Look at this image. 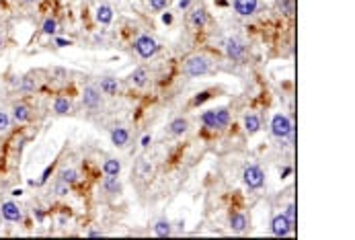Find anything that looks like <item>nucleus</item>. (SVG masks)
Wrapping results in <instances>:
<instances>
[{"label": "nucleus", "instance_id": "nucleus-1", "mask_svg": "<svg viewBox=\"0 0 355 240\" xmlns=\"http://www.w3.org/2000/svg\"><path fill=\"white\" fill-rule=\"evenodd\" d=\"M271 133L275 135L277 140H285L294 133V125L290 121V117L283 115V113H275L271 119Z\"/></svg>", "mask_w": 355, "mask_h": 240}, {"label": "nucleus", "instance_id": "nucleus-2", "mask_svg": "<svg viewBox=\"0 0 355 240\" xmlns=\"http://www.w3.org/2000/svg\"><path fill=\"white\" fill-rule=\"evenodd\" d=\"M183 70H185L187 76H193V78L204 76V74L210 72V60L206 56H191L187 62H185Z\"/></svg>", "mask_w": 355, "mask_h": 240}, {"label": "nucleus", "instance_id": "nucleus-3", "mask_svg": "<svg viewBox=\"0 0 355 240\" xmlns=\"http://www.w3.org/2000/svg\"><path fill=\"white\" fill-rule=\"evenodd\" d=\"M133 49L138 51V56L144 58V60H150L152 56H156V51L160 49L158 41L154 37H150V35H140L136 39V43H133Z\"/></svg>", "mask_w": 355, "mask_h": 240}, {"label": "nucleus", "instance_id": "nucleus-4", "mask_svg": "<svg viewBox=\"0 0 355 240\" xmlns=\"http://www.w3.org/2000/svg\"><path fill=\"white\" fill-rule=\"evenodd\" d=\"M242 181L248 189H261V187L265 185V173L257 164H248L242 170Z\"/></svg>", "mask_w": 355, "mask_h": 240}, {"label": "nucleus", "instance_id": "nucleus-5", "mask_svg": "<svg viewBox=\"0 0 355 240\" xmlns=\"http://www.w3.org/2000/svg\"><path fill=\"white\" fill-rule=\"evenodd\" d=\"M294 230V226L290 224V220H287L283 214H279V216H275L273 220H271V232H273V236H279V238H283V236H287Z\"/></svg>", "mask_w": 355, "mask_h": 240}, {"label": "nucleus", "instance_id": "nucleus-6", "mask_svg": "<svg viewBox=\"0 0 355 240\" xmlns=\"http://www.w3.org/2000/svg\"><path fill=\"white\" fill-rule=\"evenodd\" d=\"M244 43L240 41V39H236V37H230L228 41H226V54H228V58L230 60H234V62H240L242 58H244Z\"/></svg>", "mask_w": 355, "mask_h": 240}, {"label": "nucleus", "instance_id": "nucleus-7", "mask_svg": "<svg viewBox=\"0 0 355 240\" xmlns=\"http://www.w3.org/2000/svg\"><path fill=\"white\" fill-rule=\"evenodd\" d=\"M0 214L6 222H21L23 220V212L14 201H4L2 208H0Z\"/></svg>", "mask_w": 355, "mask_h": 240}, {"label": "nucleus", "instance_id": "nucleus-8", "mask_svg": "<svg viewBox=\"0 0 355 240\" xmlns=\"http://www.w3.org/2000/svg\"><path fill=\"white\" fill-rule=\"evenodd\" d=\"M82 103L87 109H93V111L99 109L101 107V91L95 87H87L82 93Z\"/></svg>", "mask_w": 355, "mask_h": 240}, {"label": "nucleus", "instance_id": "nucleus-9", "mask_svg": "<svg viewBox=\"0 0 355 240\" xmlns=\"http://www.w3.org/2000/svg\"><path fill=\"white\" fill-rule=\"evenodd\" d=\"M259 0H234V10L240 16H250L257 12Z\"/></svg>", "mask_w": 355, "mask_h": 240}, {"label": "nucleus", "instance_id": "nucleus-10", "mask_svg": "<svg viewBox=\"0 0 355 240\" xmlns=\"http://www.w3.org/2000/svg\"><path fill=\"white\" fill-rule=\"evenodd\" d=\"M10 119L16 123H27L31 119V109L25 105V103H16L12 107V113H10Z\"/></svg>", "mask_w": 355, "mask_h": 240}, {"label": "nucleus", "instance_id": "nucleus-11", "mask_svg": "<svg viewBox=\"0 0 355 240\" xmlns=\"http://www.w3.org/2000/svg\"><path fill=\"white\" fill-rule=\"evenodd\" d=\"M187 129H189V121L185 117H177V119H173V121L168 123V133L175 135V138H179V135H183V133H187Z\"/></svg>", "mask_w": 355, "mask_h": 240}, {"label": "nucleus", "instance_id": "nucleus-12", "mask_svg": "<svg viewBox=\"0 0 355 240\" xmlns=\"http://www.w3.org/2000/svg\"><path fill=\"white\" fill-rule=\"evenodd\" d=\"M129 142V131L125 127H113L111 129V144L117 148H123Z\"/></svg>", "mask_w": 355, "mask_h": 240}, {"label": "nucleus", "instance_id": "nucleus-13", "mask_svg": "<svg viewBox=\"0 0 355 240\" xmlns=\"http://www.w3.org/2000/svg\"><path fill=\"white\" fill-rule=\"evenodd\" d=\"M208 23V12H206V8H193L191 12H189V25L191 27H195V29H201Z\"/></svg>", "mask_w": 355, "mask_h": 240}, {"label": "nucleus", "instance_id": "nucleus-14", "mask_svg": "<svg viewBox=\"0 0 355 240\" xmlns=\"http://www.w3.org/2000/svg\"><path fill=\"white\" fill-rule=\"evenodd\" d=\"M228 224H230V228H232L234 232H244V230L248 228V218H246L244 214H240V212H236V214L230 216Z\"/></svg>", "mask_w": 355, "mask_h": 240}, {"label": "nucleus", "instance_id": "nucleus-15", "mask_svg": "<svg viewBox=\"0 0 355 240\" xmlns=\"http://www.w3.org/2000/svg\"><path fill=\"white\" fill-rule=\"evenodd\" d=\"M99 91L103 93V95H107V97H113V95H117V91H119V82H117V78L107 76V78L101 80Z\"/></svg>", "mask_w": 355, "mask_h": 240}, {"label": "nucleus", "instance_id": "nucleus-16", "mask_svg": "<svg viewBox=\"0 0 355 240\" xmlns=\"http://www.w3.org/2000/svg\"><path fill=\"white\" fill-rule=\"evenodd\" d=\"M148 78H150V72L146 70V68H136V70L131 72V76H129V82L133 84V87L142 89V87L148 84Z\"/></svg>", "mask_w": 355, "mask_h": 240}, {"label": "nucleus", "instance_id": "nucleus-17", "mask_svg": "<svg viewBox=\"0 0 355 240\" xmlns=\"http://www.w3.org/2000/svg\"><path fill=\"white\" fill-rule=\"evenodd\" d=\"M242 123H244V129H246V133H248V135L257 133V131L261 129V119H259V115H255V113H248V115H244Z\"/></svg>", "mask_w": 355, "mask_h": 240}, {"label": "nucleus", "instance_id": "nucleus-18", "mask_svg": "<svg viewBox=\"0 0 355 240\" xmlns=\"http://www.w3.org/2000/svg\"><path fill=\"white\" fill-rule=\"evenodd\" d=\"M97 21L101 25H111V21H113V8L109 4H99L97 6Z\"/></svg>", "mask_w": 355, "mask_h": 240}, {"label": "nucleus", "instance_id": "nucleus-19", "mask_svg": "<svg viewBox=\"0 0 355 240\" xmlns=\"http://www.w3.org/2000/svg\"><path fill=\"white\" fill-rule=\"evenodd\" d=\"M103 173L107 177H119L121 173V162L117 160V158H107L105 164H103Z\"/></svg>", "mask_w": 355, "mask_h": 240}, {"label": "nucleus", "instance_id": "nucleus-20", "mask_svg": "<svg viewBox=\"0 0 355 240\" xmlns=\"http://www.w3.org/2000/svg\"><path fill=\"white\" fill-rule=\"evenodd\" d=\"M103 189L109 193V195H119L121 193V183H119V179L117 177H107L105 181H103Z\"/></svg>", "mask_w": 355, "mask_h": 240}, {"label": "nucleus", "instance_id": "nucleus-21", "mask_svg": "<svg viewBox=\"0 0 355 240\" xmlns=\"http://www.w3.org/2000/svg\"><path fill=\"white\" fill-rule=\"evenodd\" d=\"M54 111H56L58 115H66V113H70V111H72V103H70V99H66V97H58V99L54 101Z\"/></svg>", "mask_w": 355, "mask_h": 240}, {"label": "nucleus", "instance_id": "nucleus-22", "mask_svg": "<svg viewBox=\"0 0 355 240\" xmlns=\"http://www.w3.org/2000/svg\"><path fill=\"white\" fill-rule=\"evenodd\" d=\"M171 232H173V228H171V222L168 220H158L156 224H154V234L156 236H160V238H166V236H171Z\"/></svg>", "mask_w": 355, "mask_h": 240}, {"label": "nucleus", "instance_id": "nucleus-23", "mask_svg": "<svg viewBox=\"0 0 355 240\" xmlns=\"http://www.w3.org/2000/svg\"><path fill=\"white\" fill-rule=\"evenodd\" d=\"M78 173L74 168H64L62 173H60V181H64V183H68V185H74V183H78Z\"/></svg>", "mask_w": 355, "mask_h": 240}, {"label": "nucleus", "instance_id": "nucleus-24", "mask_svg": "<svg viewBox=\"0 0 355 240\" xmlns=\"http://www.w3.org/2000/svg\"><path fill=\"white\" fill-rule=\"evenodd\" d=\"M228 123H230V113H228V109H218V111H216V125H218V129L226 127Z\"/></svg>", "mask_w": 355, "mask_h": 240}, {"label": "nucleus", "instance_id": "nucleus-25", "mask_svg": "<svg viewBox=\"0 0 355 240\" xmlns=\"http://www.w3.org/2000/svg\"><path fill=\"white\" fill-rule=\"evenodd\" d=\"M41 31H43V35H56V33H58V21L49 16V19H45V21H43Z\"/></svg>", "mask_w": 355, "mask_h": 240}, {"label": "nucleus", "instance_id": "nucleus-26", "mask_svg": "<svg viewBox=\"0 0 355 240\" xmlns=\"http://www.w3.org/2000/svg\"><path fill=\"white\" fill-rule=\"evenodd\" d=\"M201 123H204L206 127H210V129H218V125H216V111H206V113H201Z\"/></svg>", "mask_w": 355, "mask_h": 240}, {"label": "nucleus", "instance_id": "nucleus-27", "mask_svg": "<svg viewBox=\"0 0 355 240\" xmlns=\"http://www.w3.org/2000/svg\"><path fill=\"white\" fill-rule=\"evenodd\" d=\"M35 87H37V80L33 78V76H25V78H21V91L31 93V91H35Z\"/></svg>", "mask_w": 355, "mask_h": 240}, {"label": "nucleus", "instance_id": "nucleus-28", "mask_svg": "<svg viewBox=\"0 0 355 240\" xmlns=\"http://www.w3.org/2000/svg\"><path fill=\"white\" fill-rule=\"evenodd\" d=\"M168 2H171V0H148V4H150V8H152V10H156V12H160V10H164V8L168 6Z\"/></svg>", "mask_w": 355, "mask_h": 240}, {"label": "nucleus", "instance_id": "nucleus-29", "mask_svg": "<svg viewBox=\"0 0 355 240\" xmlns=\"http://www.w3.org/2000/svg\"><path fill=\"white\" fill-rule=\"evenodd\" d=\"M10 127V115L6 111H0V133H4Z\"/></svg>", "mask_w": 355, "mask_h": 240}, {"label": "nucleus", "instance_id": "nucleus-30", "mask_svg": "<svg viewBox=\"0 0 355 240\" xmlns=\"http://www.w3.org/2000/svg\"><path fill=\"white\" fill-rule=\"evenodd\" d=\"M152 175V164L150 160H140V177L142 179H148Z\"/></svg>", "mask_w": 355, "mask_h": 240}, {"label": "nucleus", "instance_id": "nucleus-31", "mask_svg": "<svg viewBox=\"0 0 355 240\" xmlns=\"http://www.w3.org/2000/svg\"><path fill=\"white\" fill-rule=\"evenodd\" d=\"M287 220H290V224L292 226H296V205L294 203H290V205H287V208H285V214H283Z\"/></svg>", "mask_w": 355, "mask_h": 240}, {"label": "nucleus", "instance_id": "nucleus-32", "mask_svg": "<svg viewBox=\"0 0 355 240\" xmlns=\"http://www.w3.org/2000/svg\"><path fill=\"white\" fill-rule=\"evenodd\" d=\"M277 6L281 8V12H285V14H292V2L290 0H277Z\"/></svg>", "mask_w": 355, "mask_h": 240}, {"label": "nucleus", "instance_id": "nucleus-33", "mask_svg": "<svg viewBox=\"0 0 355 240\" xmlns=\"http://www.w3.org/2000/svg\"><path fill=\"white\" fill-rule=\"evenodd\" d=\"M210 97H212V95H210L208 91H206V93H199V95L193 99V105H195V107H197V105H201V103H206Z\"/></svg>", "mask_w": 355, "mask_h": 240}, {"label": "nucleus", "instance_id": "nucleus-34", "mask_svg": "<svg viewBox=\"0 0 355 240\" xmlns=\"http://www.w3.org/2000/svg\"><path fill=\"white\" fill-rule=\"evenodd\" d=\"M68 187H70L68 183H64V181H60V183L56 185V193H58V195H68Z\"/></svg>", "mask_w": 355, "mask_h": 240}, {"label": "nucleus", "instance_id": "nucleus-35", "mask_svg": "<svg viewBox=\"0 0 355 240\" xmlns=\"http://www.w3.org/2000/svg\"><path fill=\"white\" fill-rule=\"evenodd\" d=\"M49 175H52V166H47V168L43 170V175H41V179H39V183H37V185H43V183L49 179Z\"/></svg>", "mask_w": 355, "mask_h": 240}, {"label": "nucleus", "instance_id": "nucleus-36", "mask_svg": "<svg viewBox=\"0 0 355 240\" xmlns=\"http://www.w3.org/2000/svg\"><path fill=\"white\" fill-rule=\"evenodd\" d=\"M191 2H193V0H179V8L181 10H187L191 6Z\"/></svg>", "mask_w": 355, "mask_h": 240}, {"label": "nucleus", "instance_id": "nucleus-37", "mask_svg": "<svg viewBox=\"0 0 355 240\" xmlns=\"http://www.w3.org/2000/svg\"><path fill=\"white\" fill-rule=\"evenodd\" d=\"M150 142H152V138L146 133V135H142V140H140V144H142V148H148L150 146Z\"/></svg>", "mask_w": 355, "mask_h": 240}, {"label": "nucleus", "instance_id": "nucleus-38", "mask_svg": "<svg viewBox=\"0 0 355 240\" xmlns=\"http://www.w3.org/2000/svg\"><path fill=\"white\" fill-rule=\"evenodd\" d=\"M162 23H164V25H171V23H173V14H171V12H164V14H162Z\"/></svg>", "mask_w": 355, "mask_h": 240}, {"label": "nucleus", "instance_id": "nucleus-39", "mask_svg": "<svg viewBox=\"0 0 355 240\" xmlns=\"http://www.w3.org/2000/svg\"><path fill=\"white\" fill-rule=\"evenodd\" d=\"M54 41H56V45H58V47H66V45H70V41H68V39H62V37H56Z\"/></svg>", "mask_w": 355, "mask_h": 240}, {"label": "nucleus", "instance_id": "nucleus-40", "mask_svg": "<svg viewBox=\"0 0 355 240\" xmlns=\"http://www.w3.org/2000/svg\"><path fill=\"white\" fill-rule=\"evenodd\" d=\"M89 236H91V238H99V236H103V232H99V230H91V232H89Z\"/></svg>", "mask_w": 355, "mask_h": 240}, {"label": "nucleus", "instance_id": "nucleus-41", "mask_svg": "<svg viewBox=\"0 0 355 240\" xmlns=\"http://www.w3.org/2000/svg\"><path fill=\"white\" fill-rule=\"evenodd\" d=\"M287 175H292V168H290V166H285V168H283V173H281V179H285Z\"/></svg>", "mask_w": 355, "mask_h": 240}, {"label": "nucleus", "instance_id": "nucleus-42", "mask_svg": "<svg viewBox=\"0 0 355 240\" xmlns=\"http://www.w3.org/2000/svg\"><path fill=\"white\" fill-rule=\"evenodd\" d=\"M10 195H14V197H21V195H23V191H21V189H12V193H10Z\"/></svg>", "mask_w": 355, "mask_h": 240}, {"label": "nucleus", "instance_id": "nucleus-43", "mask_svg": "<svg viewBox=\"0 0 355 240\" xmlns=\"http://www.w3.org/2000/svg\"><path fill=\"white\" fill-rule=\"evenodd\" d=\"M35 216H37L39 222H43V212H41V210H35Z\"/></svg>", "mask_w": 355, "mask_h": 240}, {"label": "nucleus", "instance_id": "nucleus-44", "mask_svg": "<svg viewBox=\"0 0 355 240\" xmlns=\"http://www.w3.org/2000/svg\"><path fill=\"white\" fill-rule=\"evenodd\" d=\"M21 2H25V4H33V2H37V0H21Z\"/></svg>", "mask_w": 355, "mask_h": 240}, {"label": "nucleus", "instance_id": "nucleus-45", "mask_svg": "<svg viewBox=\"0 0 355 240\" xmlns=\"http://www.w3.org/2000/svg\"><path fill=\"white\" fill-rule=\"evenodd\" d=\"M2 49H4V39L0 37V51H2Z\"/></svg>", "mask_w": 355, "mask_h": 240}]
</instances>
